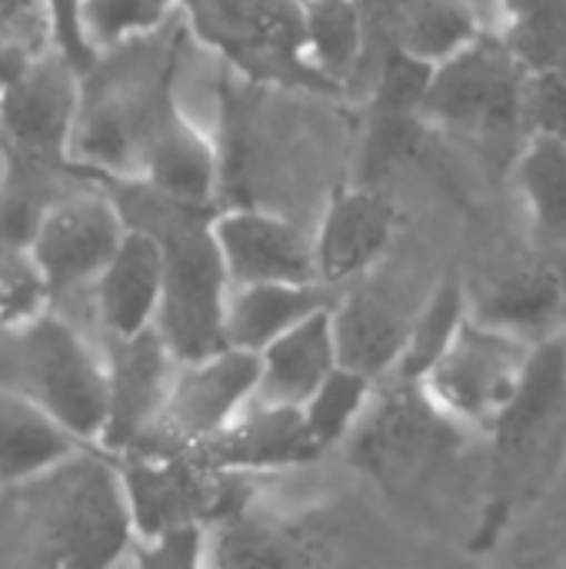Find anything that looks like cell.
<instances>
[{
	"label": "cell",
	"instance_id": "30",
	"mask_svg": "<svg viewBox=\"0 0 566 569\" xmlns=\"http://www.w3.org/2000/svg\"><path fill=\"white\" fill-rule=\"evenodd\" d=\"M504 40L524 70L566 67V0H504Z\"/></svg>",
	"mask_w": 566,
	"mask_h": 569
},
{
	"label": "cell",
	"instance_id": "28",
	"mask_svg": "<svg viewBox=\"0 0 566 569\" xmlns=\"http://www.w3.org/2000/svg\"><path fill=\"white\" fill-rule=\"evenodd\" d=\"M374 390H377V380H370L344 363H337L310 390V397L300 403V417H304V427L320 453L344 443L357 430V423L364 420V413L374 400Z\"/></svg>",
	"mask_w": 566,
	"mask_h": 569
},
{
	"label": "cell",
	"instance_id": "32",
	"mask_svg": "<svg viewBox=\"0 0 566 569\" xmlns=\"http://www.w3.org/2000/svg\"><path fill=\"white\" fill-rule=\"evenodd\" d=\"M520 120L527 133H554L566 140V67L524 70Z\"/></svg>",
	"mask_w": 566,
	"mask_h": 569
},
{
	"label": "cell",
	"instance_id": "2",
	"mask_svg": "<svg viewBox=\"0 0 566 569\" xmlns=\"http://www.w3.org/2000/svg\"><path fill=\"white\" fill-rule=\"evenodd\" d=\"M23 517L50 567H113L133 547V520L117 463L73 450L20 483Z\"/></svg>",
	"mask_w": 566,
	"mask_h": 569
},
{
	"label": "cell",
	"instance_id": "3",
	"mask_svg": "<svg viewBox=\"0 0 566 569\" xmlns=\"http://www.w3.org/2000/svg\"><path fill=\"white\" fill-rule=\"evenodd\" d=\"M0 390L23 397L70 437L97 447L107 413L103 353L50 307L0 323Z\"/></svg>",
	"mask_w": 566,
	"mask_h": 569
},
{
	"label": "cell",
	"instance_id": "10",
	"mask_svg": "<svg viewBox=\"0 0 566 569\" xmlns=\"http://www.w3.org/2000/svg\"><path fill=\"white\" fill-rule=\"evenodd\" d=\"M80 110L77 63L60 50H37L0 90V137L27 160L70 150Z\"/></svg>",
	"mask_w": 566,
	"mask_h": 569
},
{
	"label": "cell",
	"instance_id": "4",
	"mask_svg": "<svg viewBox=\"0 0 566 569\" xmlns=\"http://www.w3.org/2000/svg\"><path fill=\"white\" fill-rule=\"evenodd\" d=\"M377 397V393H374ZM464 423L444 413L420 380H400L370 400L357 423V463L394 493L420 490L464 450Z\"/></svg>",
	"mask_w": 566,
	"mask_h": 569
},
{
	"label": "cell",
	"instance_id": "17",
	"mask_svg": "<svg viewBox=\"0 0 566 569\" xmlns=\"http://www.w3.org/2000/svg\"><path fill=\"white\" fill-rule=\"evenodd\" d=\"M163 290V247L150 227H127L117 250L90 283L107 340H127L157 323Z\"/></svg>",
	"mask_w": 566,
	"mask_h": 569
},
{
	"label": "cell",
	"instance_id": "20",
	"mask_svg": "<svg viewBox=\"0 0 566 569\" xmlns=\"http://www.w3.org/2000/svg\"><path fill=\"white\" fill-rule=\"evenodd\" d=\"M257 363H260L257 397L270 403L300 407L310 397V390L340 363L334 327H330V303L307 313L280 337H274L257 353Z\"/></svg>",
	"mask_w": 566,
	"mask_h": 569
},
{
	"label": "cell",
	"instance_id": "16",
	"mask_svg": "<svg viewBox=\"0 0 566 569\" xmlns=\"http://www.w3.org/2000/svg\"><path fill=\"white\" fill-rule=\"evenodd\" d=\"M467 307L477 323L537 343L560 330L566 280L547 260H510L487 277H467Z\"/></svg>",
	"mask_w": 566,
	"mask_h": 569
},
{
	"label": "cell",
	"instance_id": "22",
	"mask_svg": "<svg viewBox=\"0 0 566 569\" xmlns=\"http://www.w3.org/2000/svg\"><path fill=\"white\" fill-rule=\"evenodd\" d=\"M90 447L70 437L57 420L27 403L23 397L0 390V487L17 490L47 467L60 463L73 450Z\"/></svg>",
	"mask_w": 566,
	"mask_h": 569
},
{
	"label": "cell",
	"instance_id": "34",
	"mask_svg": "<svg viewBox=\"0 0 566 569\" xmlns=\"http://www.w3.org/2000/svg\"><path fill=\"white\" fill-rule=\"evenodd\" d=\"M564 477H566V467H564V473H560V480H564Z\"/></svg>",
	"mask_w": 566,
	"mask_h": 569
},
{
	"label": "cell",
	"instance_id": "31",
	"mask_svg": "<svg viewBox=\"0 0 566 569\" xmlns=\"http://www.w3.org/2000/svg\"><path fill=\"white\" fill-rule=\"evenodd\" d=\"M434 63L400 50L397 43L390 47V53L380 63V77H377V110L387 120H414L420 117V103L430 83Z\"/></svg>",
	"mask_w": 566,
	"mask_h": 569
},
{
	"label": "cell",
	"instance_id": "1",
	"mask_svg": "<svg viewBox=\"0 0 566 569\" xmlns=\"http://www.w3.org/2000/svg\"><path fill=\"white\" fill-rule=\"evenodd\" d=\"M487 430L494 450L480 530L484 547L497 543L520 510L560 483L566 467V330L530 347L510 403Z\"/></svg>",
	"mask_w": 566,
	"mask_h": 569
},
{
	"label": "cell",
	"instance_id": "13",
	"mask_svg": "<svg viewBox=\"0 0 566 569\" xmlns=\"http://www.w3.org/2000/svg\"><path fill=\"white\" fill-rule=\"evenodd\" d=\"M210 233L230 283H314V243L290 220L237 207L210 220ZM320 283V280H317Z\"/></svg>",
	"mask_w": 566,
	"mask_h": 569
},
{
	"label": "cell",
	"instance_id": "26",
	"mask_svg": "<svg viewBox=\"0 0 566 569\" xmlns=\"http://www.w3.org/2000/svg\"><path fill=\"white\" fill-rule=\"evenodd\" d=\"M484 30L474 0H400L394 43L427 63H440Z\"/></svg>",
	"mask_w": 566,
	"mask_h": 569
},
{
	"label": "cell",
	"instance_id": "24",
	"mask_svg": "<svg viewBox=\"0 0 566 569\" xmlns=\"http://www.w3.org/2000/svg\"><path fill=\"white\" fill-rule=\"evenodd\" d=\"M470 317L467 307V277L460 270H447L424 303L410 317L404 353L394 367L400 380H424V373L437 363V357L450 347L460 323Z\"/></svg>",
	"mask_w": 566,
	"mask_h": 569
},
{
	"label": "cell",
	"instance_id": "14",
	"mask_svg": "<svg viewBox=\"0 0 566 569\" xmlns=\"http://www.w3.org/2000/svg\"><path fill=\"white\" fill-rule=\"evenodd\" d=\"M397 237V207L370 187H344L330 197L314 243V270L324 287L367 277Z\"/></svg>",
	"mask_w": 566,
	"mask_h": 569
},
{
	"label": "cell",
	"instance_id": "21",
	"mask_svg": "<svg viewBox=\"0 0 566 569\" xmlns=\"http://www.w3.org/2000/svg\"><path fill=\"white\" fill-rule=\"evenodd\" d=\"M337 290L324 283H230L224 307V340L260 353L274 337L300 323L307 313L334 303Z\"/></svg>",
	"mask_w": 566,
	"mask_h": 569
},
{
	"label": "cell",
	"instance_id": "11",
	"mask_svg": "<svg viewBox=\"0 0 566 569\" xmlns=\"http://www.w3.org/2000/svg\"><path fill=\"white\" fill-rule=\"evenodd\" d=\"M107 413L97 447L127 453L157 440L163 400L173 377V353L150 327L127 340H107Z\"/></svg>",
	"mask_w": 566,
	"mask_h": 569
},
{
	"label": "cell",
	"instance_id": "25",
	"mask_svg": "<svg viewBox=\"0 0 566 569\" xmlns=\"http://www.w3.org/2000/svg\"><path fill=\"white\" fill-rule=\"evenodd\" d=\"M300 37L310 67L327 83H344L364 57V10L357 0H300Z\"/></svg>",
	"mask_w": 566,
	"mask_h": 569
},
{
	"label": "cell",
	"instance_id": "23",
	"mask_svg": "<svg viewBox=\"0 0 566 569\" xmlns=\"http://www.w3.org/2000/svg\"><path fill=\"white\" fill-rule=\"evenodd\" d=\"M517 187L544 247L566 250V140L527 133L517 153Z\"/></svg>",
	"mask_w": 566,
	"mask_h": 569
},
{
	"label": "cell",
	"instance_id": "8",
	"mask_svg": "<svg viewBox=\"0 0 566 569\" xmlns=\"http://www.w3.org/2000/svg\"><path fill=\"white\" fill-rule=\"evenodd\" d=\"M257 353L220 347L214 353L177 360L160 413L157 440L147 450H193L224 430L257 397Z\"/></svg>",
	"mask_w": 566,
	"mask_h": 569
},
{
	"label": "cell",
	"instance_id": "15",
	"mask_svg": "<svg viewBox=\"0 0 566 569\" xmlns=\"http://www.w3.org/2000/svg\"><path fill=\"white\" fill-rule=\"evenodd\" d=\"M187 453L214 473L284 470L320 457L304 427L300 407L270 403L260 397H254L224 430Z\"/></svg>",
	"mask_w": 566,
	"mask_h": 569
},
{
	"label": "cell",
	"instance_id": "29",
	"mask_svg": "<svg viewBox=\"0 0 566 569\" xmlns=\"http://www.w3.org/2000/svg\"><path fill=\"white\" fill-rule=\"evenodd\" d=\"M170 0H73V43L83 53L113 47L167 23Z\"/></svg>",
	"mask_w": 566,
	"mask_h": 569
},
{
	"label": "cell",
	"instance_id": "33",
	"mask_svg": "<svg viewBox=\"0 0 566 569\" xmlns=\"http://www.w3.org/2000/svg\"><path fill=\"white\" fill-rule=\"evenodd\" d=\"M133 563L163 569H193L207 563V523H180L150 537H137Z\"/></svg>",
	"mask_w": 566,
	"mask_h": 569
},
{
	"label": "cell",
	"instance_id": "12",
	"mask_svg": "<svg viewBox=\"0 0 566 569\" xmlns=\"http://www.w3.org/2000/svg\"><path fill=\"white\" fill-rule=\"evenodd\" d=\"M117 463L133 540L180 523H207L217 503L214 470L200 467L187 450H127Z\"/></svg>",
	"mask_w": 566,
	"mask_h": 569
},
{
	"label": "cell",
	"instance_id": "9",
	"mask_svg": "<svg viewBox=\"0 0 566 569\" xmlns=\"http://www.w3.org/2000/svg\"><path fill=\"white\" fill-rule=\"evenodd\" d=\"M123 233L127 220L113 200L100 193H67L40 210L27 250L43 273L50 297H60L83 287L90 290Z\"/></svg>",
	"mask_w": 566,
	"mask_h": 569
},
{
	"label": "cell",
	"instance_id": "18",
	"mask_svg": "<svg viewBox=\"0 0 566 569\" xmlns=\"http://www.w3.org/2000/svg\"><path fill=\"white\" fill-rule=\"evenodd\" d=\"M137 173L167 203L193 210L214 200L220 180V157L214 140L170 103L140 150Z\"/></svg>",
	"mask_w": 566,
	"mask_h": 569
},
{
	"label": "cell",
	"instance_id": "19",
	"mask_svg": "<svg viewBox=\"0 0 566 569\" xmlns=\"http://www.w3.org/2000/svg\"><path fill=\"white\" fill-rule=\"evenodd\" d=\"M410 317L414 313L400 310L390 293L374 287L367 277H357L340 287L330 303L337 360L370 380L387 377L404 353Z\"/></svg>",
	"mask_w": 566,
	"mask_h": 569
},
{
	"label": "cell",
	"instance_id": "27",
	"mask_svg": "<svg viewBox=\"0 0 566 569\" xmlns=\"http://www.w3.org/2000/svg\"><path fill=\"white\" fill-rule=\"evenodd\" d=\"M207 563L217 567H294L304 563L297 540L274 520L240 510L207 523Z\"/></svg>",
	"mask_w": 566,
	"mask_h": 569
},
{
	"label": "cell",
	"instance_id": "5",
	"mask_svg": "<svg viewBox=\"0 0 566 569\" xmlns=\"http://www.w3.org/2000/svg\"><path fill=\"white\" fill-rule=\"evenodd\" d=\"M524 67L507 40L480 30L467 47L434 63L420 120L470 133L484 143H514L520 120Z\"/></svg>",
	"mask_w": 566,
	"mask_h": 569
},
{
	"label": "cell",
	"instance_id": "7",
	"mask_svg": "<svg viewBox=\"0 0 566 569\" xmlns=\"http://www.w3.org/2000/svg\"><path fill=\"white\" fill-rule=\"evenodd\" d=\"M530 347L534 343L520 337L467 317L420 383L444 413H450L464 427L487 430L510 403Z\"/></svg>",
	"mask_w": 566,
	"mask_h": 569
},
{
	"label": "cell",
	"instance_id": "6",
	"mask_svg": "<svg viewBox=\"0 0 566 569\" xmlns=\"http://www.w3.org/2000/svg\"><path fill=\"white\" fill-rule=\"evenodd\" d=\"M160 247H163V290H160L153 330L160 333L173 360H193L227 347L224 307H227L230 277L217 253L210 223L203 220L173 223L160 237Z\"/></svg>",
	"mask_w": 566,
	"mask_h": 569
}]
</instances>
